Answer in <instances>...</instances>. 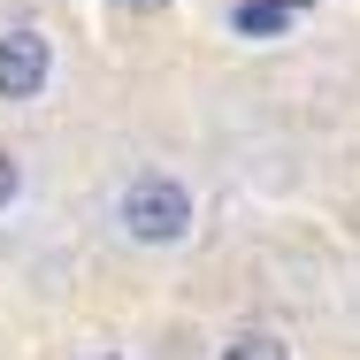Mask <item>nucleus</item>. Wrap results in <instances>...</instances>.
Returning <instances> with one entry per match:
<instances>
[{
  "label": "nucleus",
  "instance_id": "1",
  "mask_svg": "<svg viewBox=\"0 0 360 360\" xmlns=\"http://www.w3.org/2000/svg\"><path fill=\"white\" fill-rule=\"evenodd\" d=\"M108 222H115V238L139 245V253H176V245L192 238L200 207H192V184H184V176H169V169H139V176L115 184Z\"/></svg>",
  "mask_w": 360,
  "mask_h": 360
},
{
  "label": "nucleus",
  "instance_id": "2",
  "mask_svg": "<svg viewBox=\"0 0 360 360\" xmlns=\"http://www.w3.org/2000/svg\"><path fill=\"white\" fill-rule=\"evenodd\" d=\"M46 84H54V39H46L39 23H8V31H0V100L23 108V100H39Z\"/></svg>",
  "mask_w": 360,
  "mask_h": 360
},
{
  "label": "nucleus",
  "instance_id": "3",
  "mask_svg": "<svg viewBox=\"0 0 360 360\" xmlns=\"http://www.w3.org/2000/svg\"><path fill=\"white\" fill-rule=\"evenodd\" d=\"M307 8H314V0H238V8H230V31H238V39H284Z\"/></svg>",
  "mask_w": 360,
  "mask_h": 360
},
{
  "label": "nucleus",
  "instance_id": "4",
  "mask_svg": "<svg viewBox=\"0 0 360 360\" xmlns=\"http://www.w3.org/2000/svg\"><path fill=\"white\" fill-rule=\"evenodd\" d=\"M215 360H291V345L276 338V330H238V338H222Z\"/></svg>",
  "mask_w": 360,
  "mask_h": 360
},
{
  "label": "nucleus",
  "instance_id": "5",
  "mask_svg": "<svg viewBox=\"0 0 360 360\" xmlns=\"http://www.w3.org/2000/svg\"><path fill=\"white\" fill-rule=\"evenodd\" d=\"M15 192H23V169H15V153H0V215L15 207Z\"/></svg>",
  "mask_w": 360,
  "mask_h": 360
},
{
  "label": "nucleus",
  "instance_id": "6",
  "mask_svg": "<svg viewBox=\"0 0 360 360\" xmlns=\"http://www.w3.org/2000/svg\"><path fill=\"white\" fill-rule=\"evenodd\" d=\"M115 8H131V15H161L169 0H115Z\"/></svg>",
  "mask_w": 360,
  "mask_h": 360
}]
</instances>
